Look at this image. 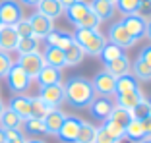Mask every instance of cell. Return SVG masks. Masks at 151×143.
Returning a JSON list of instances; mask_svg holds the SVG:
<instances>
[{
    "mask_svg": "<svg viewBox=\"0 0 151 143\" xmlns=\"http://www.w3.org/2000/svg\"><path fill=\"white\" fill-rule=\"evenodd\" d=\"M142 126H143V134H145V137H151V116L142 118Z\"/></svg>",
    "mask_w": 151,
    "mask_h": 143,
    "instance_id": "42",
    "label": "cell"
},
{
    "mask_svg": "<svg viewBox=\"0 0 151 143\" xmlns=\"http://www.w3.org/2000/svg\"><path fill=\"white\" fill-rule=\"evenodd\" d=\"M107 2H112V4H114V2H116V0H107Z\"/></svg>",
    "mask_w": 151,
    "mask_h": 143,
    "instance_id": "52",
    "label": "cell"
},
{
    "mask_svg": "<svg viewBox=\"0 0 151 143\" xmlns=\"http://www.w3.org/2000/svg\"><path fill=\"white\" fill-rule=\"evenodd\" d=\"M132 112L130 110H126V108H120V107H116L114 104V108H112V112H111V116L107 118V120H111V122H114V124H118L120 128H126V126L130 124V120H132Z\"/></svg>",
    "mask_w": 151,
    "mask_h": 143,
    "instance_id": "28",
    "label": "cell"
},
{
    "mask_svg": "<svg viewBox=\"0 0 151 143\" xmlns=\"http://www.w3.org/2000/svg\"><path fill=\"white\" fill-rule=\"evenodd\" d=\"M23 18V8L18 0H2L0 2V23L16 25Z\"/></svg>",
    "mask_w": 151,
    "mask_h": 143,
    "instance_id": "6",
    "label": "cell"
},
{
    "mask_svg": "<svg viewBox=\"0 0 151 143\" xmlns=\"http://www.w3.org/2000/svg\"><path fill=\"white\" fill-rule=\"evenodd\" d=\"M0 126L4 130H23V120L14 110H10L6 107L4 112H2V116H0Z\"/></svg>",
    "mask_w": 151,
    "mask_h": 143,
    "instance_id": "24",
    "label": "cell"
},
{
    "mask_svg": "<svg viewBox=\"0 0 151 143\" xmlns=\"http://www.w3.org/2000/svg\"><path fill=\"white\" fill-rule=\"evenodd\" d=\"M105 70H107L112 77H122V76H126V74H130V70H132V62H130V58L126 56V54H122V56L116 58L114 62L105 64Z\"/></svg>",
    "mask_w": 151,
    "mask_h": 143,
    "instance_id": "22",
    "label": "cell"
},
{
    "mask_svg": "<svg viewBox=\"0 0 151 143\" xmlns=\"http://www.w3.org/2000/svg\"><path fill=\"white\" fill-rule=\"evenodd\" d=\"M139 89V81L132 76V74H126L122 77H116V95L122 93H134V91Z\"/></svg>",
    "mask_w": 151,
    "mask_h": 143,
    "instance_id": "25",
    "label": "cell"
},
{
    "mask_svg": "<svg viewBox=\"0 0 151 143\" xmlns=\"http://www.w3.org/2000/svg\"><path fill=\"white\" fill-rule=\"evenodd\" d=\"M64 54H66V66H78L85 56V52L81 50V46L78 45V43H72V45L64 50Z\"/></svg>",
    "mask_w": 151,
    "mask_h": 143,
    "instance_id": "32",
    "label": "cell"
},
{
    "mask_svg": "<svg viewBox=\"0 0 151 143\" xmlns=\"http://www.w3.org/2000/svg\"><path fill=\"white\" fill-rule=\"evenodd\" d=\"M112 108H114V101L111 97H95L89 104V112L91 116L99 122H105L109 116H111Z\"/></svg>",
    "mask_w": 151,
    "mask_h": 143,
    "instance_id": "9",
    "label": "cell"
},
{
    "mask_svg": "<svg viewBox=\"0 0 151 143\" xmlns=\"http://www.w3.org/2000/svg\"><path fill=\"white\" fill-rule=\"evenodd\" d=\"M124 137L130 139L132 143H138L139 139L145 137L143 126H142V120H139V118H132V120H130V124L124 128Z\"/></svg>",
    "mask_w": 151,
    "mask_h": 143,
    "instance_id": "26",
    "label": "cell"
},
{
    "mask_svg": "<svg viewBox=\"0 0 151 143\" xmlns=\"http://www.w3.org/2000/svg\"><path fill=\"white\" fill-rule=\"evenodd\" d=\"M122 54H126L124 52V49H120V46H114V45H105V49L101 50V60L105 64H111V62H114L116 58H120Z\"/></svg>",
    "mask_w": 151,
    "mask_h": 143,
    "instance_id": "35",
    "label": "cell"
},
{
    "mask_svg": "<svg viewBox=\"0 0 151 143\" xmlns=\"http://www.w3.org/2000/svg\"><path fill=\"white\" fill-rule=\"evenodd\" d=\"M45 41H47V46H58V49L66 50L74 43V37L70 33H64L62 29H52L49 35L45 37Z\"/></svg>",
    "mask_w": 151,
    "mask_h": 143,
    "instance_id": "21",
    "label": "cell"
},
{
    "mask_svg": "<svg viewBox=\"0 0 151 143\" xmlns=\"http://www.w3.org/2000/svg\"><path fill=\"white\" fill-rule=\"evenodd\" d=\"M109 41H111V45L120 46V49H130V46L136 45V41L128 35V31L124 29V25L120 21L111 25V29H109Z\"/></svg>",
    "mask_w": 151,
    "mask_h": 143,
    "instance_id": "10",
    "label": "cell"
},
{
    "mask_svg": "<svg viewBox=\"0 0 151 143\" xmlns=\"http://www.w3.org/2000/svg\"><path fill=\"white\" fill-rule=\"evenodd\" d=\"M39 97L43 99L49 108H58L64 103V83L56 85H47L39 89Z\"/></svg>",
    "mask_w": 151,
    "mask_h": 143,
    "instance_id": "8",
    "label": "cell"
},
{
    "mask_svg": "<svg viewBox=\"0 0 151 143\" xmlns=\"http://www.w3.org/2000/svg\"><path fill=\"white\" fill-rule=\"evenodd\" d=\"M18 2H19L22 6H29V8H35V6L39 4L41 0H18Z\"/></svg>",
    "mask_w": 151,
    "mask_h": 143,
    "instance_id": "44",
    "label": "cell"
},
{
    "mask_svg": "<svg viewBox=\"0 0 151 143\" xmlns=\"http://www.w3.org/2000/svg\"><path fill=\"white\" fill-rule=\"evenodd\" d=\"M49 110H50V108L47 107V103H45L39 95L31 97V118H39V120H43V118L49 114Z\"/></svg>",
    "mask_w": 151,
    "mask_h": 143,
    "instance_id": "33",
    "label": "cell"
},
{
    "mask_svg": "<svg viewBox=\"0 0 151 143\" xmlns=\"http://www.w3.org/2000/svg\"><path fill=\"white\" fill-rule=\"evenodd\" d=\"M16 50H18L19 54L39 52V39H37V37H19Z\"/></svg>",
    "mask_w": 151,
    "mask_h": 143,
    "instance_id": "31",
    "label": "cell"
},
{
    "mask_svg": "<svg viewBox=\"0 0 151 143\" xmlns=\"http://www.w3.org/2000/svg\"><path fill=\"white\" fill-rule=\"evenodd\" d=\"M138 60H142V62L147 64V66H151V45H149V46H143V49L139 50Z\"/></svg>",
    "mask_w": 151,
    "mask_h": 143,
    "instance_id": "41",
    "label": "cell"
},
{
    "mask_svg": "<svg viewBox=\"0 0 151 143\" xmlns=\"http://www.w3.org/2000/svg\"><path fill=\"white\" fill-rule=\"evenodd\" d=\"M120 23L124 25V29L128 31V35L132 37L136 43L142 41L145 37V25H147V18L143 14H132V16H124L120 19Z\"/></svg>",
    "mask_w": 151,
    "mask_h": 143,
    "instance_id": "4",
    "label": "cell"
},
{
    "mask_svg": "<svg viewBox=\"0 0 151 143\" xmlns=\"http://www.w3.org/2000/svg\"><path fill=\"white\" fill-rule=\"evenodd\" d=\"M89 6H91V12L97 16L101 21H107V19H111L112 16H114V4L112 2H107V0H93V2H89Z\"/></svg>",
    "mask_w": 151,
    "mask_h": 143,
    "instance_id": "23",
    "label": "cell"
},
{
    "mask_svg": "<svg viewBox=\"0 0 151 143\" xmlns=\"http://www.w3.org/2000/svg\"><path fill=\"white\" fill-rule=\"evenodd\" d=\"M130 74L138 81H151V66H147L145 62H142V60H138V58L132 62Z\"/></svg>",
    "mask_w": 151,
    "mask_h": 143,
    "instance_id": "27",
    "label": "cell"
},
{
    "mask_svg": "<svg viewBox=\"0 0 151 143\" xmlns=\"http://www.w3.org/2000/svg\"><path fill=\"white\" fill-rule=\"evenodd\" d=\"M139 4H142V12L151 14V0H139Z\"/></svg>",
    "mask_w": 151,
    "mask_h": 143,
    "instance_id": "43",
    "label": "cell"
},
{
    "mask_svg": "<svg viewBox=\"0 0 151 143\" xmlns=\"http://www.w3.org/2000/svg\"><path fill=\"white\" fill-rule=\"evenodd\" d=\"M23 130H25L27 135H35V137L47 134V132H45L43 120H39V118H27V120L23 122Z\"/></svg>",
    "mask_w": 151,
    "mask_h": 143,
    "instance_id": "34",
    "label": "cell"
},
{
    "mask_svg": "<svg viewBox=\"0 0 151 143\" xmlns=\"http://www.w3.org/2000/svg\"><path fill=\"white\" fill-rule=\"evenodd\" d=\"M81 122L83 120H81L80 116H76V114H70V116L66 114L64 124H62V128H60V132H58V137L62 139L64 143H74L76 135H78V132H80V128H81Z\"/></svg>",
    "mask_w": 151,
    "mask_h": 143,
    "instance_id": "11",
    "label": "cell"
},
{
    "mask_svg": "<svg viewBox=\"0 0 151 143\" xmlns=\"http://www.w3.org/2000/svg\"><path fill=\"white\" fill-rule=\"evenodd\" d=\"M12 66H14V60H12V56H10V52L0 50V79L6 77V74L10 72Z\"/></svg>",
    "mask_w": 151,
    "mask_h": 143,
    "instance_id": "38",
    "label": "cell"
},
{
    "mask_svg": "<svg viewBox=\"0 0 151 143\" xmlns=\"http://www.w3.org/2000/svg\"><path fill=\"white\" fill-rule=\"evenodd\" d=\"M4 108H6V107H4V103H2V99H0V116H2V112H4Z\"/></svg>",
    "mask_w": 151,
    "mask_h": 143,
    "instance_id": "51",
    "label": "cell"
},
{
    "mask_svg": "<svg viewBox=\"0 0 151 143\" xmlns=\"http://www.w3.org/2000/svg\"><path fill=\"white\" fill-rule=\"evenodd\" d=\"M27 143H47L45 139H27Z\"/></svg>",
    "mask_w": 151,
    "mask_h": 143,
    "instance_id": "49",
    "label": "cell"
},
{
    "mask_svg": "<svg viewBox=\"0 0 151 143\" xmlns=\"http://www.w3.org/2000/svg\"><path fill=\"white\" fill-rule=\"evenodd\" d=\"M29 21H31V29H33V37H37V39H45V37L49 35L50 31L54 29L52 25V19H49L47 16H43V14L35 12L29 18Z\"/></svg>",
    "mask_w": 151,
    "mask_h": 143,
    "instance_id": "15",
    "label": "cell"
},
{
    "mask_svg": "<svg viewBox=\"0 0 151 143\" xmlns=\"http://www.w3.org/2000/svg\"><path fill=\"white\" fill-rule=\"evenodd\" d=\"M0 143H6V130L0 126Z\"/></svg>",
    "mask_w": 151,
    "mask_h": 143,
    "instance_id": "46",
    "label": "cell"
},
{
    "mask_svg": "<svg viewBox=\"0 0 151 143\" xmlns=\"http://www.w3.org/2000/svg\"><path fill=\"white\" fill-rule=\"evenodd\" d=\"M14 29H16V33H18L19 37H33V29H31L29 18H22L16 25H14Z\"/></svg>",
    "mask_w": 151,
    "mask_h": 143,
    "instance_id": "36",
    "label": "cell"
},
{
    "mask_svg": "<svg viewBox=\"0 0 151 143\" xmlns=\"http://www.w3.org/2000/svg\"><path fill=\"white\" fill-rule=\"evenodd\" d=\"M95 132H97V128L93 124L81 122V128L78 132V135H76L74 143H93L95 141Z\"/></svg>",
    "mask_w": 151,
    "mask_h": 143,
    "instance_id": "29",
    "label": "cell"
},
{
    "mask_svg": "<svg viewBox=\"0 0 151 143\" xmlns=\"http://www.w3.org/2000/svg\"><path fill=\"white\" fill-rule=\"evenodd\" d=\"M8 108L14 110L25 122L27 118H31V97H27V95H12V99H10V103H8Z\"/></svg>",
    "mask_w": 151,
    "mask_h": 143,
    "instance_id": "13",
    "label": "cell"
},
{
    "mask_svg": "<svg viewBox=\"0 0 151 143\" xmlns=\"http://www.w3.org/2000/svg\"><path fill=\"white\" fill-rule=\"evenodd\" d=\"M95 97L97 95L91 81L83 76H74L64 83V103L74 108H87Z\"/></svg>",
    "mask_w": 151,
    "mask_h": 143,
    "instance_id": "1",
    "label": "cell"
},
{
    "mask_svg": "<svg viewBox=\"0 0 151 143\" xmlns=\"http://www.w3.org/2000/svg\"><path fill=\"white\" fill-rule=\"evenodd\" d=\"M147 116H151V97L147 99Z\"/></svg>",
    "mask_w": 151,
    "mask_h": 143,
    "instance_id": "48",
    "label": "cell"
},
{
    "mask_svg": "<svg viewBox=\"0 0 151 143\" xmlns=\"http://www.w3.org/2000/svg\"><path fill=\"white\" fill-rule=\"evenodd\" d=\"M6 143H27L23 130H6Z\"/></svg>",
    "mask_w": 151,
    "mask_h": 143,
    "instance_id": "39",
    "label": "cell"
},
{
    "mask_svg": "<svg viewBox=\"0 0 151 143\" xmlns=\"http://www.w3.org/2000/svg\"><path fill=\"white\" fill-rule=\"evenodd\" d=\"M99 25H101V19L95 16L93 12H89L87 16H85V19L81 21V29H99Z\"/></svg>",
    "mask_w": 151,
    "mask_h": 143,
    "instance_id": "40",
    "label": "cell"
},
{
    "mask_svg": "<svg viewBox=\"0 0 151 143\" xmlns=\"http://www.w3.org/2000/svg\"><path fill=\"white\" fill-rule=\"evenodd\" d=\"M43 58H45L47 66L58 68V70L66 68V54H64L62 49H58V46H47L45 52H43Z\"/></svg>",
    "mask_w": 151,
    "mask_h": 143,
    "instance_id": "20",
    "label": "cell"
},
{
    "mask_svg": "<svg viewBox=\"0 0 151 143\" xmlns=\"http://www.w3.org/2000/svg\"><path fill=\"white\" fill-rule=\"evenodd\" d=\"M37 81H39V87L62 83V70H58V68H52V66H47V64H45L43 70H41L39 76H37Z\"/></svg>",
    "mask_w": 151,
    "mask_h": 143,
    "instance_id": "19",
    "label": "cell"
},
{
    "mask_svg": "<svg viewBox=\"0 0 151 143\" xmlns=\"http://www.w3.org/2000/svg\"><path fill=\"white\" fill-rule=\"evenodd\" d=\"M16 64H18V66L22 68V70L25 72L31 79H37L39 72L43 70V66H45V58H43V54H41V52L19 54V58H18V62H16Z\"/></svg>",
    "mask_w": 151,
    "mask_h": 143,
    "instance_id": "7",
    "label": "cell"
},
{
    "mask_svg": "<svg viewBox=\"0 0 151 143\" xmlns=\"http://www.w3.org/2000/svg\"><path fill=\"white\" fill-rule=\"evenodd\" d=\"M0 25H2V23H0Z\"/></svg>",
    "mask_w": 151,
    "mask_h": 143,
    "instance_id": "53",
    "label": "cell"
},
{
    "mask_svg": "<svg viewBox=\"0 0 151 143\" xmlns=\"http://www.w3.org/2000/svg\"><path fill=\"white\" fill-rule=\"evenodd\" d=\"M6 83H8V89L12 95H25L31 87V77L27 76L25 72L14 62V66L10 68V72L6 74Z\"/></svg>",
    "mask_w": 151,
    "mask_h": 143,
    "instance_id": "3",
    "label": "cell"
},
{
    "mask_svg": "<svg viewBox=\"0 0 151 143\" xmlns=\"http://www.w3.org/2000/svg\"><path fill=\"white\" fill-rule=\"evenodd\" d=\"M72 37H74V43H78L87 56H101V50L107 45V37L99 29H81V27H78Z\"/></svg>",
    "mask_w": 151,
    "mask_h": 143,
    "instance_id": "2",
    "label": "cell"
},
{
    "mask_svg": "<svg viewBox=\"0 0 151 143\" xmlns=\"http://www.w3.org/2000/svg\"><path fill=\"white\" fill-rule=\"evenodd\" d=\"M37 12L54 21V19H58L64 14V4L60 0H41L37 4Z\"/></svg>",
    "mask_w": 151,
    "mask_h": 143,
    "instance_id": "18",
    "label": "cell"
},
{
    "mask_svg": "<svg viewBox=\"0 0 151 143\" xmlns=\"http://www.w3.org/2000/svg\"><path fill=\"white\" fill-rule=\"evenodd\" d=\"M64 118H66V114H64L60 108H50L49 114L43 118L45 132L49 135H58V132H60V128H62V124H64Z\"/></svg>",
    "mask_w": 151,
    "mask_h": 143,
    "instance_id": "16",
    "label": "cell"
},
{
    "mask_svg": "<svg viewBox=\"0 0 151 143\" xmlns=\"http://www.w3.org/2000/svg\"><path fill=\"white\" fill-rule=\"evenodd\" d=\"M114 8L124 16H132V14H142V4L139 0H116Z\"/></svg>",
    "mask_w": 151,
    "mask_h": 143,
    "instance_id": "30",
    "label": "cell"
},
{
    "mask_svg": "<svg viewBox=\"0 0 151 143\" xmlns=\"http://www.w3.org/2000/svg\"><path fill=\"white\" fill-rule=\"evenodd\" d=\"M145 95H143V91L142 89H138V91H134V93H122V95H116V107H120V108H126V110H130L132 112V116H134V110L139 107V104L145 101Z\"/></svg>",
    "mask_w": 151,
    "mask_h": 143,
    "instance_id": "14",
    "label": "cell"
},
{
    "mask_svg": "<svg viewBox=\"0 0 151 143\" xmlns=\"http://www.w3.org/2000/svg\"><path fill=\"white\" fill-rule=\"evenodd\" d=\"M19 35L16 33L14 25H0V50L4 52H12L18 46Z\"/></svg>",
    "mask_w": 151,
    "mask_h": 143,
    "instance_id": "17",
    "label": "cell"
},
{
    "mask_svg": "<svg viewBox=\"0 0 151 143\" xmlns=\"http://www.w3.org/2000/svg\"><path fill=\"white\" fill-rule=\"evenodd\" d=\"M91 85L95 89V95H99V97H112V95H116V77H112L107 70L97 72Z\"/></svg>",
    "mask_w": 151,
    "mask_h": 143,
    "instance_id": "5",
    "label": "cell"
},
{
    "mask_svg": "<svg viewBox=\"0 0 151 143\" xmlns=\"http://www.w3.org/2000/svg\"><path fill=\"white\" fill-rule=\"evenodd\" d=\"M138 143H151V137H143V139H139Z\"/></svg>",
    "mask_w": 151,
    "mask_h": 143,
    "instance_id": "50",
    "label": "cell"
},
{
    "mask_svg": "<svg viewBox=\"0 0 151 143\" xmlns=\"http://www.w3.org/2000/svg\"><path fill=\"white\" fill-rule=\"evenodd\" d=\"M145 37L151 41V18L147 19V25H145Z\"/></svg>",
    "mask_w": 151,
    "mask_h": 143,
    "instance_id": "45",
    "label": "cell"
},
{
    "mask_svg": "<svg viewBox=\"0 0 151 143\" xmlns=\"http://www.w3.org/2000/svg\"><path fill=\"white\" fill-rule=\"evenodd\" d=\"M89 12H91V6H89V2H85V0H78V2H74V4L64 8V14H66L68 21L74 23L76 27L81 25V21L85 19V16H87Z\"/></svg>",
    "mask_w": 151,
    "mask_h": 143,
    "instance_id": "12",
    "label": "cell"
},
{
    "mask_svg": "<svg viewBox=\"0 0 151 143\" xmlns=\"http://www.w3.org/2000/svg\"><path fill=\"white\" fill-rule=\"evenodd\" d=\"M60 2H62V4H64V8H66V6L74 4V2H78V0H60Z\"/></svg>",
    "mask_w": 151,
    "mask_h": 143,
    "instance_id": "47",
    "label": "cell"
},
{
    "mask_svg": "<svg viewBox=\"0 0 151 143\" xmlns=\"http://www.w3.org/2000/svg\"><path fill=\"white\" fill-rule=\"evenodd\" d=\"M93 143H120V139L112 137V135L107 132L105 126H99L97 132H95V141Z\"/></svg>",
    "mask_w": 151,
    "mask_h": 143,
    "instance_id": "37",
    "label": "cell"
}]
</instances>
